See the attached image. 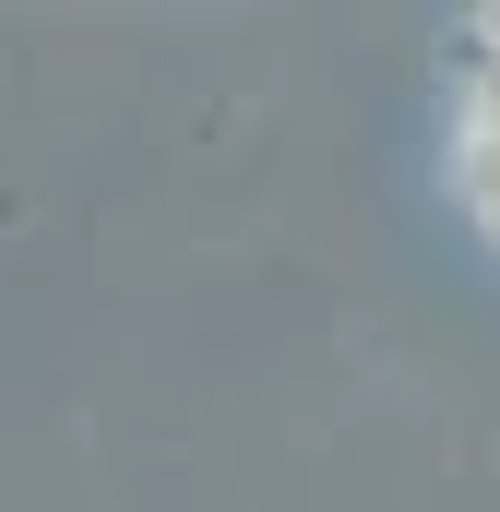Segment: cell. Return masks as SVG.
<instances>
[{
	"label": "cell",
	"instance_id": "1",
	"mask_svg": "<svg viewBox=\"0 0 500 512\" xmlns=\"http://www.w3.org/2000/svg\"><path fill=\"white\" fill-rule=\"evenodd\" d=\"M477 203L500 227V48H489V84H477Z\"/></svg>",
	"mask_w": 500,
	"mask_h": 512
}]
</instances>
